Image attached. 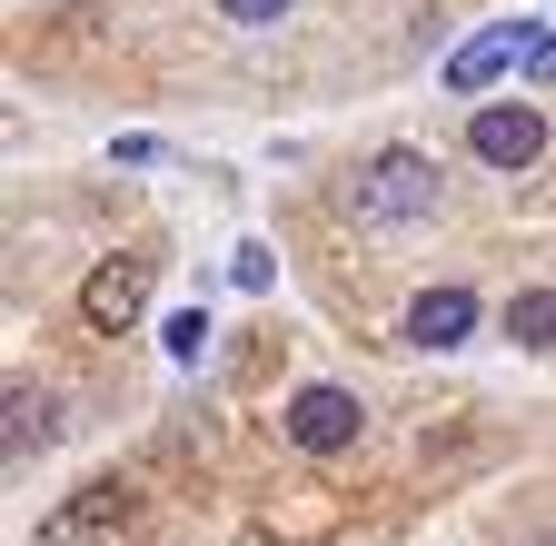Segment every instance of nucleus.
Returning <instances> with one entry per match:
<instances>
[{
  "label": "nucleus",
  "instance_id": "f257e3e1",
  "mask_svg": "<svg viewBox=\"0 0 556 546\" xmlns=\"http://www.w3.org/2000/svg\"><path fill=\"white\" fill-rule=\"evenodd\" d=\"M348 209H358V229H407L438 209V160L428 150H378L358 169V189H348Z\"/></svg>",
  "mask_w": 556,
  "mask_h": 546
},
{
  "label": "nucleus",
  "instance_id": "f03ea898",
  "mask_svg": "<svg viewBox=\"0 0 556 546\" xmlns=\"http://www.w3.org/2000/svg\"><path fill=\"white\" fill-rule=\"evenodd\" d=\"M139 308H150V258H100L80 279V328L119 338V328H139Z\"/></svg>",
  "mask_w": 556,
  "mask_h": 546
},
{
  "label": "nucleus",
  "instance_id": "7ed1b4c3",
  "mask_svg": "<svg viewBox=\"0 0 556 546\" xmlns=\"http://www.w3.org/2000/svg\"><path fill=\"white\" fill-rule=\"evenodd\" d=\"M358 418H368V407L348 397V388H299V397H289V447L338 457V447H358Z\"/></svg>",
  "mask_w": 556,
  "mask_h": 546
},
{
  "label": "nucleus",
  "instance_id": "20e7f679",
  "mask_svg": "<svg viewBox=\"0 0 556 546\" xmlns=\"http://www.w3.org/2000/svg\"><path fill=\"white\" fill-rule=\"evenodd\" d=\"M129 517H139V497L119 487V477H100V487L60 497V507L40 517V546H80V536H110V526H129Z\"/></svg>",
  "mask_w": 556,
  "mask_h": 546
},
{
  "label": "nucleus",
  "instance_id": "39448f33",
  "mask_svg": "<svg viewBox=\"0 0 556 546\" xmlns=\"http://www.w3.org/2000/svg\"><path fill=\"white\" fill-rule=\"evenodd\" d=\"M467 150H477L486 169H527V160L546 150V119L517 110V100H507V110H477V119H467Z\"/></svg>",
  "mask_w": 556,
  "mask_h": 546
},
{
  "label": "nucleus",
  "instance_id": "423d86ee",
  "mask_svg": "<svg viewBox=\"0 0 556 546\" xmlns=\"http://www.w3.org/2000/svg\"><path fill=\"white\" fill-rule=\"evenodd\" d=\"M527 50H536V30H527V21H497V30H477V40L447 60V90H486L497 71H517Z\"/></svg>",
  "mask_w": 556,
  "mask_h": 546
},
{
  "label": "nucleus",
  "instance_id": "0eeeda50",
  "mask_svg": "<svg viewBox=\"0 0 556 546\" xmlns=\"http://www.w3.org/2000/svg\"><path fill=\"white\" fill-rule=\"evenodd\" d=\"M467 328H477V299H467V289H428V299H407V338H417V348H457Z\"/></svg>",
  "mask_w": 556,
  "mask_h": 546
},
{
  "label": "nucleus",
  "instance_id": "6e6552de",
  "mask_svg": "<svg viewBox=\"0 0 556 546\" xmlns=\"http://www.w3.org/2000/svg\"><path fill=\"white\" fill-rule=\"evenodd\" d=\"M50 437H60V397H40V388H11V467H30Z\"/></svg>",
  "mask_w": 556,
  "mask_h": 546
},
{
  "label": "nucleus",
  "instance_id": "1a4fd4ad",
  "mask_svg": "<svg viewBox=\"0 0 556 546\" xmlns=\"http://www.w3.org/2000/svg\"><path fill=\"white\" fill-rule=\"evenodd\" d=\"M507 338H517V348H556V289H527L507 308Z\"/></svg>",
  "mask_w": 556,
  "mask_h": 546
},
{
  "label": "nucleus",
  "instance_id": "9d476101",
  "mask_svg": "<svg viewBox=\"0 0 556 546\" xmlns=\"http://www.w3.org/2000/svg\"><path fill=\"white\" fill-rule=\"evenodd\" d=\"M219 11H229V21H239V30H268V21H278V11H289V0H219Z\"/></svg>",
  "mask_w": 556,
  "mask_h": 546
},
{
  "label": "nucleus",
  "instance_id": "9b49d317",
  "mask_svg": "<svg viewBox=\"0 0 556 546\" xmlns=\"http://www.w3.org/2000/svg\"><path fill=\"white\" fill-rule=\"evenodd\" d=\"M199 338H208V318L189 308V318H169V358H199Z\"/></svg>",
  "mask_w": 556,
  "mask_h": 546
},
{
  "label": "nucleus",
  "instance_id": "f8f14e48",
  "mask_svg": "<svg viewBox=\"0 0 556 546\" xmlns=\"http://www.w3.org/2000/svg\"><path fill=\"white\" fill-rule=\"evenodd\" d=\"M527 80H536V90H556V30H546V40L527 50Z\"/></svg>",
  "mask_w": 556,
  "mask_h": 546
}]
</instances>
